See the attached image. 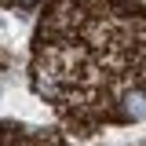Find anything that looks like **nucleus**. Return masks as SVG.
<instances>
[{
  "label": "nucleus",
  "mask_w": 146,
  "mask_h": 146,
  "mask_svg": "<svg viewBox=\"0 0 146 146\" xmlns=\"http://www.w3.org/2000/svg\"><path fill=\"white\" fill-rule=\"evenodd\" d=\"M124 110H128V117H146V91H128L124 95Z\"/></svg>",
  "instance_id": "nucleus-1"
},
{
  "label": "nucleus",
  "mask_w": 146,
  "mask_h": 146,
  "mask_svg": "<svg viewBox=\"0 0 146 146\" xmlns=\"http://www.w3.org/2000/svg\"><path fill=\"white\" fill-rule=\"evenodd\" d=\"M0 29H7V18H4V15H0Z\"/></svg>",
  "instance_id": "nucleus-2"
}]
</instances>
